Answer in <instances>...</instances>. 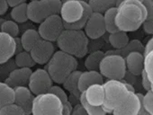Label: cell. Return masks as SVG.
<instances>
[{
  "mask_svg": "<svg viewBox=\"0 0 153 115\" xmlns=\"http://www.w3.org/2000/svg\"><path fill=\"white\" fill-rule=\"evenodd\" d=\"M147 19V11L139 0H123L117 7L115 24L119 31H138Z\"/></svg>",
  "mask_w": 153,
  "mask_h": 115,
  "instance_id": "cell-1",
  "label": "cell"
},
{
  "mask_svg": "<svg viewBox=\"0 0 153 115\" xmlns=\"http://www.w3.org/2000/svg\"><path fill=\"white\" fill-rule=\"evenodd\" d=\"M93 10L79 0H62L59 15L67 30H83Z\"/></svg>",
  "mask_w": 153,
  "mask_h": 115,
  "instance_id": "cell-2",
  "label": "cell"
},
{
  "mask_svg": "<svg viewBox=\"0 0 153 115\" xmlns=\"http://www.w3.org/2000/svg\"><path fill=\"white\" fill-rule=\"evenodd\" d=\"M56 42L59 50L73 56L76 59L84 58L88 52L89 39L83 30L65 29Z\"/></svg>",
  "mask_w": 153,
  "mask_h": 115,
  "instance_id": "cell-3",
  "label": "cell"
},
{
  "mask_svg": "<svg viewBox=\"0 0 153 115\" xmlns=\"http://www.w3.org/2000/svg\"><path fill=\"white\" fill-rule=\"evenodd\" d=\"M78 68V61L73 56L61 50L55 51L54 55L46 64V70L53 82L62 85L65 80Z\"/></svg>",
  "mask_w": 153,
  "mask_h": 115,
  "instance_id": "cell-4",
  "label": "cell"
},
{
  "mask_svg": "<svg viewBox=\"0 0 153 115\" xmlns=\"http://www.w3.org/2000/svg\"><path fill=\"white\" fill-rule=\"evenodd\" d=\"M104 86L105 99L103 108L107 113H112L115 108L125 101L131 92L123 80H106Z\"/></svg>",
  "mask_w": 153,
  "mask_h": 115,
  "instance_id": "cell-5",
  "label": "cell"
},
{
  "mask_svg": "<svg viewBox=\"0 0 153 115\" xmlns=\"http://www.w3.org/2000/svg\"><path fill=\"white\" fill-rule=\"evenodd\" d=\"M61 0H34L28 4L29 21L41 24L48 17L59 15L61 8Z\"/></svg>",
  "mask_w": 153,
  "mask_h": 115,
  "instance_id": "cell-6",
  "label": "cell"
},
{
  "mask_svg": "<svg viewBox=\"0 0 153 115\" xmlns=\"http://www.w3.org/2000/svg\"><path fill=\"white\" fill-rule=\"evenodd\" d=\"M99 72L107 80H123L127 74L124 58L106 52L100 63Z\"/></svg>",
  "mask_w": 153,
  "mask_h": 115,
  "instance_id": "cell-7",
  "label": "cell"
},
{
  "mask_svg": "<svg viewBox=\"0 0 153 115\" xmlns=\"http://www.w3.org/2000/svg\"><path fill=\"white\" fill-rule=\"evenodd\" d=\"M31 115H63V102L50 92L35 95Z\"/></svg>",
  "mask_w": 153,
  "mask_h": 115,
  "instance_id": "cell-8",
  "label": "cell"
},
{
  "mask_svg": "<svg viewBox=\"0 0 153 115\" xmlns=\"http://www.w3.org/2000/svg\"><path fill=\"white\" fill-rule=\"evenodd\" d=\"M64 30V23L59 15H54L48 17L40 24L38 28V32L42 39L51 42L57 41Z\"/></svg>",
  "mask_w": 153,
  "mask_h": 115,
  "instance_id": "cell-9",
  "label": "cell"
},
{
  "mask_svg": "<svg viewBox=\"0 0 153 115\" xmlns=\"http://www.w3.org/2000/svg\"><path fill=\"white\" fill-rule=\"evenodd\" d=\"M53 83V80L45 69H37L31 75L28 87L34 95H38L49 93Z\"/></svg>",
  "mask_w": 153,
  "mask_h": 115,
  "instance_id": "cell-10",
  "label": "cell"
},
{
  "mask_svg": "<svg viewBox=\"0 0 153 115\" xmlns=\"http://www.w3.org/2000/svg\"><path fill=\"white\" fill-rule=\"evenodd\" d=\"M143 94L136 92H131L125 101L115 108L112 114L113 115H139L142 105Z\"/></svg>",
  "mask_w": 153,
  "mask_h": 115,
  "instance_id": "cell-11",
  "label": "cell"
},
{
  "mask_svg": "<svg viewBox=\"0 0 153 115\" xmlns=\"http://www.w3.org/2000/svg\"><path fill=\"white\" fill-rule=\"evenodd\" d=\"M33 60L36 64L46 65L55 53L53 42L41 39L30 50Z\"/></svg>",
  "mask_w": 153,
  "mask_h": 115,
  "instance_id": "cell-12",
  "label": "cell"
},
{
  "mask_svg": "<svg viewBox=\"0 0 153 115\" xmlns=\"http://www.w3.org/2000/svg\"><path fill=\"white\" fill-rule=\"evenodd\" d=\"M83 31L88 38L91 40H97L104 36L106 32V29L103 14L93 12L90 15Z\"/></svg>",
  "mask_w": 153,
  "mask_h": 115,
  "instance_id": "cell-13",
  "label": "cell"
},
{
  "mask_svg": "<svg viewBox=\"0 0 153 115\" xmlns=\"http://www.w3.org/2000/svg\"><path fill=\"white\" fill-rule=\"evenodd\" d=\"M16 51V38L0 31V65L10 60Z\"/></svg>",
  "mask_w": 153,
  "mask_h": 115,
  "instance_id": "cell-14",
  "label": "cell"
},
{
  "mask_svg": "<svg viewBox=\"0 0 153 115\" xmlns=\"http://www.w3.org/2000/svg\"><path fill=\"white\" fill-rule=\"evenodd\" d=\"M35 95L32 93L28 86H19L15 88V102L20 106L26 115H31L33 102Z\"/></svg>",
  "mask_w": 153,
  "mask_h": 115,
  "instance_id": "cell-15",
  "label": "cell"
},
{
  "mask_svg": "<svg viewBox=\"0 0 153 115\" xmlns=\"http://www.w3.org/2000/svg\"><path fill=\"white\" fill-rule=\"evenodd\" d=\"M33 70L28 68H16L4 81L13 88L19 86H28Z\"/></svg>",
  "mask_w": 153,
  "mask_h": 115,
  "instance_id": "cell-16",
  "label": "cell"
},
{
  "mask_svg": "<svg viewBox=\"0 0 153 115\" xmlns=\"http://www.w3.org/2000/svg\"><path fill=\"white\" fill-rule=\"evenodd\" d=\"M87 102L93 106H103L105 99V92L104 84H95L88 86L84 92Z\"/></svg>",
  "mask_w": 153,
  "mask_h": 115,
  "instance_id": "cell-17",
  "label": "cell"
},
{
  "mask_svg": "<svg viewBox=\"0 0 153 115\" xmlns=\"http://www.w3.org/2000/svg\"><path fill=\"white\" fill-rule=\"evenodd\" d=\"M127 71L132 76H140L144 66V53L134 51L128 54L125 58Z\"/></svg>",
  "mask_w": 153,
  "mask_h": 115,
  "instance_id": "cell-18",
  "label": "cell"
},
{
  "mask_svg": "<svg viewBox=\"0 0 153 115\" xmlns=\"http://www.w3.org/2000/svg\"><path fill=\"white\" fill-rule=\"evenodd\" d=\"M105 79L104 77L100 74L99 71L94 70H87L85 72H81L79 78V89L82 93L88 86L95 84H104Z\"/></svg>",
  "mask_w": 153,
  "mask_h": 115,
  "instance_id": "cell-19",
  "label": "cell"
},
{
  "mask_svg": "<svg viewBox=\"0 0 153 115\" xmlns=\"http://www.w3.org/2000/svg\"><path fill=\"white\" fill-rule=\"evenodd\" d=\"M81 72L82 71H79V70L74 71L62 84L64 88L69 92V94L72 97H74L76 99H79V97L81 94V92L79 89V78Z\"/></svg>",
  "mask_w": 153,
  "mask_h": 115,
  "instance_id": "cell-20",
  "label": "cell"
},
{
  "mask_svg": "<svg viewBox=\"0 0 153 115\" xmlns=\"http://www.w3.org/2000/svg\"><path fill=\"white\" fill-rule=\"evenodd\" d=\"M42 39L38 30H35L33 28H30L25 30L22 36L20 37L23 48L26 51H30L33 46Z\"/></svg>",
  "mask_w": 153,
  "mask_h": 115,
  "instance_id": "cell-21",
  "label": "cell"
},
{
  "mask_svg": "<svg viewBox=\"0 0 153 115\" xmlns=\"http://www.w3.org/2000/svg\"><path fill=\"white\" fill-rule=\"evenodd\" d=\"M15 102V88L6 82H0V109Z\"/></svg>",
  "mask_w": 153,
  "mask_h": 115,
  "instance_id": "cell-22",
  "label": "cell"
},
{
  "mask_svg": "<svg viewBox=\"0 0 153 115\" xmlns=\"http://www.w3.org/2000/svg\"><path fill=\"white\" fill-rule=\"evenodd\" d=\"M108 41L114 49H121L129 43L130 38H129L128 32L118 31L116 32L109 34Z\"/></svg>",
  "mask_w": 153,
  "mask_h": 115,
  "instance_id": "cell-23",
  "label": "cell"
},
{
  "mask_svg": "<svg viewBox=\"0 0 153 115\" xmlns=\"http://www.w3.org/2000/svg\"><path fill=\"white\" fill-rule=\"evenodd\" d=\"M105 56V53L102 50H96L91 52L85 60V68L88 70L99 71L100 63Z\"/></svg>",
  "mask_w": 153,
  "mask_h": 115,
  "instance_id": "cell-24",
  "label": "cell"
},
{
  "mask_svg": "<svg viewBox=\"0 0 153 115\" xmlns=\"http://www.w3.org/2000/svg\"><path fill=\"white\" fill-rule=\"evenodd\" d=\"M134 51L144 53V46L140 40H131L129 41V43L124 48H123L121 49L110 50V51H108V53L118 54V55H121L122 57L125 58L128 54H130L131 52H134Z\"/></svg>",
  "mask_w": 153,
  "mask_h": 115,
  "instance_id": "cell-25",
  "label": "cell"
},
{
  "mask_svg": "<svg viewBox=\"0 0 153 115\" xmlns=\"http://www.w3.org/2000/svg\"><path fill=\"white\" fill-rule=\"evenodd\" d=\"M27 9H28V4L26 3H24V4H21L13 7L10 13V16L12 20L16 22L18 24L27 23L29 21Z\"/></svg>",
  "mask_w": 153,
  "mask_h": 115,
  "instance_id": "cell-26",
  "label": "cell"
},
{
  "mask_svg": "<svg viewBox=\"0 0 153 115\" xmlns=\"http://www.w3.org/2000/svg\"><path fill=\"white\" fill-rule=\"evenodd\" d=\"M119 0H90L88 2L93 12L104 14L106 10L117 7Z\"/></svg>",
  "mask_w": 153,
  "mask_h": 115,
  "instance_id": "cell-27",
  "label": "cell"
},
{
  "mask_svg": "<svg viewBox=\"0 0 153 115\" xmlns=\"http://www.w3.org/2000/svg\"><path fill=\"white\" fill-rule=\"evenodd\" d=\"M116 12H117V7H113L108 10H106L103 15H104V21L105 24V29L106 32L110 33H114L119 31V29L116 26L115 24V16H116Z\"/></svg>",
  "mask_w": 153,
  "mask_h": 115,
  "instance_id": "cell-28",
  "label": "cell"
},
{
  "mask_svg": "<svg viewBox=\"0 0 153 115\" xmlns=\"http://www.w3.org/2000/svg\"><path fill=\"white\" fill-rule=\"evenodd\" d=\"M15 62L17 68H28L32 69L36 65L35 61L33 60V57L30 51L24 50L15 56Z\"/></svg>",
  "mask_w": 153,
  "mask_h": 115,
  "instance_id": "cell-29",
  "label": "cell"
},
{
  "mask_svg": "<svg viewBox=\"0 0 153 115\" xmlns=\"http://www.w3.org/2000/svg\"><path fill=\"white\" fill-rule=\"evenodd\" d=\"M79 103L83 106V108L85 109V111H87V113L88 115H106L107 114V112L105 111L103 106H93V105L89 104L87 102V100L82 93L79 97Z\"/></svg>",
  "mask_w": 153,
  "mask_h": 115,
  "instance_id": "cell-30",
  "label": "cell"
},
{
  "mask_svg": "<svg viewBox=\"0 0 153 115\" xmlns=\"http://www.w3.org/2000/svg\"><path fill=\"white\" fill-rule=\"evenodd\" d=\"M1 32L7 33L14 38H16L20 33V26L16 22L13 20H6L2 24Z\"/></svg>",
  "mask_w": 153,
  "mask_h": 115,
  "instance_id": "cell-31",
  "label": "cell"
},
{
  "mask_svg": "<svg viewBox=\"0 0 153 115\" xmlns=\"http://www.w3.org/2000/svg\"><path fill=\"white\" fill-rule=\"evenodd\" d=\"M143 70L153 85V50L144 54Z\"/></svg>",
  "mask_w": 153,
  "mask_h": 115,
  "instance_id": "cell-32",
  "label": "cell"
},
{
  "mask_svg": "<svg viewBox=\"0 0 153 115\" xmlns=\"http://www.w3.org/2000/svg\"><path fill=\"white\" fill-rule=\"evenodd\" d=\"M0 115H26V113L20 106L12 103L0 109Z\"/></svg>",
  "mask_w": 153,
  "mask_h": 115,
  "instance_id": "cell-33",
  "label": "cell"
},
{
  "mask_svg": "<svg viewBox=\"0 0 153 115\" xmlns=\"http://www.w3.org/2000/svg\"><path fill=\"white\" fill-rule=\"evenodd\" d=\"M16 68L17 66L16 65L15 60L13 59H11L10 60H8L4 64L0 65V77H1V80L3 79L5 81L7 77L10 75V73Z\"/></svg>",
  "mask_w": 153,
  "mask_h": 115,
  "instance_id": "cell-34",
  "label": "cell"
},
{
  "mask_svg": "<svg viewBox=\"0 0 153 115\" xmlns=\"http://www.w3.org/2000/svg\"><path fill=\"white\" fill-rule=\"evenodd\" d=\"M142 105L146 112H148L149 115H153V93L151 91L146 92V94L143 95Z\"/></svg>",
  "mask_w": 153,
  "mask_h": 115,
  "instance_id": "cell-35",
  "label": "cell"
},
{
  "mask_svg": "<svg viewBox=\"0 0 153 115\" xmlns=\"http://www.w3.org/2000/svg\"><path fill=\"white\" fill-rule=\"evenodd\" d=\"M50 93H51V94H55L56 96H58L61 100L62 102H66L69 101V97H68V94L66 93V91L58 85H53L52 87L50 90Z\"/></svg>",
  "mask_w": 153,
  "mask_h": 115,
  "instance_id": "cell-36",
  "label": "cell"
},
{
  "mask_svg": "<svg viewBox=\"0 0 153 115\" xmlns=\"http://www.w3.org/2000/svg\"><path fill=\"white\" fill-rule=\"evenodd\" d=\"M140 77H141L140 82H141V86H142L143 89H144L146 92L150 91V90H151V86H152V84H151L150 80L149 79L148 76L146 75V73L144 72V70L142 71V73H141Z\"/></svg>",
  "mask_w": 153,
  "mask_h": 115,
  "instance_id": "cell-37",
  "label": "cell"
},
{
  "mask_svg": "<svg viewBox=\"0 0 153 115\" xmlns=\"http://www.w3.org/2000/svg\"><path fill=\"white\" fill-rule=\"evenodd\" d=\"M142 4L147 11V19H153V1L152 0H143Z\"/></svg>",
  "mask_w": 153,
  "mask_h": 115,
  "instance_id": "cell-38",
  "label": "cell"
},
{
  "mask_svg": "<svg viewBox=\"0 0 153 115\" xmlns=\"http://www.w3.org/2000/svg\"><path fill=\"white\" fill-rule=\"evenodd\" d=\"M142 28L147 34L153 36V19H146L142 24Z\"/></svg>",
  "mask_w": 153,
  "mask_h": 115,
  "instance_id": "cell-39",
  "label": "cell"
},
{
  "mask_svg": "<svg viewBox=\"0 0 153 115\" xmlns=\"http://www.w3.org/2000/svg\"><path fill=\"white\" fill-rule=\"evenodd\" d=\"M71 115H88V114L87 113V111H85L83 106L80 103H78L73 107Z\"/></svg>",
  "mask_w": 153,
  "mask_h": 115,
  "instance_id": "cell-40",
  "label": "cell"
},
{
  "mask_svg": "<svg viewBox=\"0 0 153 115\" xmlns=\"http://www.w3.org/2000/svg\"><path fill=\"white\" fill-rule=\"evenodd\" d=\"M73 104L70 101L63 102V115H71L73 111Z\"/></svg>",
  "mask_w": 153,
  "mask_h": 115,
  "instance_id": "cell-41",
  "label": "cell"
},
{
  "mask_svg": "<svg viewBox=\"0 0 153 115\" xmlns=\"http://www.w3.org/2000/svg\"><path fill=\"white\" fill-rule=\"evenodd\" d=\"M8 3L7 0H0V16L5 15L7 11L8 10Z\"/></svg>",
  "mask_w": 153,
  "mask_h": 115,
  "instance_id": "cell-42",
  "label": "cell"
},
{
  "mask_svg": "<svg viewBox=\"0 0 153 115\" xmlns=\"http://www.w3.org/2000/svg\"><path fill=\"white\" fill-rule=\"evenodd\" d=\"M151 50H153V36L148 41V42L144 46V54L147 52H149Z\"/></svg>",
  "mask_w": 153,
  "mask_h": 115,
  "instance_id": "cell-43",
  "label": "cell"
},
{
  "mask_svg": "<svg viewBox=\"0 0 153 115\" xmlns=\"http://www.w3.org/2000/svg\"><path fill=\"white\" fill-rule=\"evenodd\" d=\"M7 3H8V6L9 7H16L18 5L26 3V0H7Z\"/></svg>",
  "mask_w": 153,
  "mask_h": 115,
  "instance_id": "cell-44",
  "label": "cell"
},
{
  "mask_svg": "<svg viewBox=\"0 0 153 115\" xmlns=\"http://www.w3.org/2000/svg\"><path fill=\"white\" fill-rule=\"evenodd\" d=\"M139 115H149V113H148V112H146V111H145V110H144V109H143V108H142V109H141V111H140V114H139Z\"/></svg>",
  "mask_w": 153,
  "mask_h": 115,
  "instance_id": "cell-45",
  "label": "cell"
},
{
  "mask_svg": "<svg viewBox=\"0 0 153 115\" xmlns=\"http://www.w3.org/2000/svg\"><path fill=\"white\" fill-rule=\"evenodd\" d=\"M6 20L5 19H3V18H0V31H1V27H2V24H4V22H5Z\"/></svg>",
  "mask_w": 153,
  "mask_h": 115,
  "instance_id": "cell-46",
  "label": "cell"
},
{
  "mask_svg": "<svg viewBox=\"0 0 153 115\" xmlns=\"http://www.w3.org/2000/svg\"><path fill=\"white\" fill-rule=\"evenodd\" d=\"M79 1H82V2H86V3H88L90 0H79Z\"/></svg>",
  "mask_w": 153,
  "mask_h": 115,
  "instance_id": "cell-47",
  "label": "cell"
},
{
  "mask_svg": "<svg viewBox=\"0 0 153 115\" xmlns=\"http://www.w3.org/2000/svg\"><path fill=\"white\" fill-rule=\"evenodd\" d=\"M150 91H151V92H152V93H153V85H152V86H151V90H150Z\"/></svg>",
  "mask_w": 153,
  "mask_h": 115,
  "instance_id": "cell-48",
  "label": "cell"
},
{
  "mask_svg": "<svg viewBox=\"0 0 153 115\" xmlns=\"http://www.w3.org/2000/svg\"><path fill=\"white\" fill-rule=\"evenodd\" d=\"M106 115H113V114H112V113H107Z\"/></svg>",
  "mask_w": 153,
  "mask_h": 115,
  "instance_id": "cell-49",
  "label": "cell"
},
{
  "mask_svg": "<svg viewBox=\"0 0 153 115\" xmlns=\"http://www.w3.org/2000/svg\"><path fill=\"white\" fill-rule=\"evenodd\" d=\"M139 1H140V2H142V1H143V0H139Z\"/></svg>",
  "mask_w": 153,
  "mask_h": 115,
  "instance_id": "cell-50",
  "label": "cell"
},
{
  "mask_svg": "<svg viewBox=\"0 0 153 115\" xmlns=\"http://www.w3.org/2000/svg\"><path fill=\"white\" fill-rule=\"evenodd\" d=\"M0 82H1V77H0Z\"/></svg>",
  "mask_w": 153,
  "mask_h": 115,
  "instance_id": "cell-51",
  "label": "cell"
},
{
  "mask_svg": "<svg viewBox=\"0 0 153 115\" xmlns=\"http://www.w3.org/2000/svg\"><path fill=\"white\" fill-rule=\"evenodd\" d=\"M30 1H34V0H30Z\"/></svg>",
  "mask_w": 153,
  "mask_h": 115,
  "instance_id": "cell-52",
  "label": "cell"
},
{
  "mask_svg": "<svg viewBox=\"0 0 153 115\" xmlns=\"http://www.w3.org/2000/svg\"><path fill=\"white\" fill-rule=\"evenodd\" d=\"M152 1H153V0H152Z\"/></svg>",
  "mask_w": 153,
  "mask_h": 115,
  "instance_id": "cell-53",
  "label": "cell"
},
{
  "mask_svg": "<svg viewBox=\"0 0 153 115\" xmlns=\"http://www.w3.org/2000/svg\"><path fill=\"white\" fill-rule=\"evenodd\" d=\"M61 1H62V0H61Z\"/></svg>",
  "mask_w": 153,
  "mask_h": 115,
  "instance_id": "cell-54",
  "label": "cell"
}]
</instances>
